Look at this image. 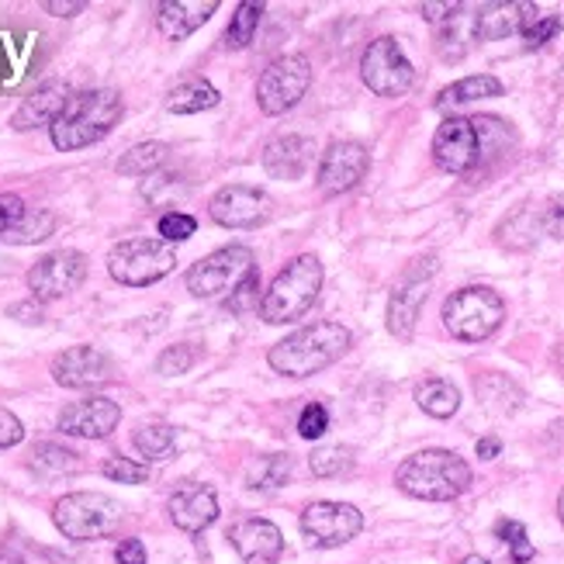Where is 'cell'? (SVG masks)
Listing matches in <instances>:
<instances>
[{
	"instance_id": "cell-1",
	"label": "cell",
	"mask_w": 564,
	"mask_h": 564,
	"mask_svg": "<svg viewBox=\"0 0 564 564\" xmlns=\"http://www.w3.org/2000/svg\"><path fill=\"white\" fill-rule=\"evenodd\" d=\"M350 343L354 336L343 323H315V326H305L299 333L284 336L278 347H271L267 364L284 378H312L347 354Z\"/></svg>"
},
{
	"instance_id": "cell-2",
	"label": "cell",
	"mask_w": 564,
	"mask_h": 564,
	"mask_svg": "<svg viewBox=\"0 0 564 564\" xmlns=\"http://www.w3.org/2000/svg\"><path fill=\"white\" fill-rule=\"evenodd\" d=\"M471 464L454 451H420L399 464L395 485L423 502H451L471 488Z\"/></svg>"
},
{
	"instance_id": "cell-3",
	"label": "cell",
	"mask_w": 564,
	"mask_h": 564,
	"mask_svg": "<svg viewBox=\"0 0 564 564\" xmlns=\"http://www.w3.org/2000/svg\"><path fill=\"white\" fill-rule=\"evenodd\" d=\"M126 115V105H121V94L118 90H84V94H73V101L66 105V111L53 121V145L63 153L73 150H84V145L101 142L118 121Z\"/></svg>"
},
{
	"instance_id": "cell-4",
	"label": "cell",
	"mask_w": 564,
	"mask_h": 564,
	"mask_svg": "<svg viewBox=\"0 0 564 564\" xmlns=\"http://www.w3.org/2000/svg\"><path fill=\"white\" fill-rule=\"evenodd\" d=\"M323 260L315 253H302L294 257L284 271L267 284V291L260 294V315L263 323L271 326H284V323H294V318H302L315 299L318 291H323Z\"/></svg>"
},
{
	"instance_id": "cell-5",
	"label": "cell",
	"mask_w": 564,
	"mask_h": 564,
	"mask_svg": "<svg viewBox=\"0 0 564 564\" xmlns=\"http://www.w3.org/2000/svg\"><path fill=\"white\" fill-rule=\"evenodd\" d=\"M121 520L126 509L105 492H69L53 506V523L69 541H101L121 527Z\"/></svg>"
},
{
	"instance_id": "cell-6",
	"label": "cell",
	"mask_w": 564,
	"mask_h": 564,
	"mask_svg": "<svg viewBox=\"0 0 564 564\" xmlns=\"http://www.w3.org/2000/svg\"><path fill=\"white\" fill-rule=\"evenodd\" d=\"M174 267H177L174 247L163 239H150V236L121 239L108 253V274L126 288H150V284L163 281Z\"/></svg>"
},
{
	"instance_id": "cell-7",
	"label": "cell",
	"mask_w": 564,
	"mask_h": 564,
	"mask_svg": "<svg viewBox=\"0 0 564 564\" xmlns=\"http://www.w3.org/2000/svg\"><path fill=\"white\" fill-rule=\"evenodd\" d=\"M506 318L502 299L485 284L460 288L444 302V326L464 343H481L492 336Z\"/></svg>"
},
{
	"instance_id": "cell-8",
	"label": "cell",
	"mask_w": 564,
	"mask_h": 564,
	"mask_svg": "<svg viewBox=\"0 0 564 564\" xmlns=\"http://www.w3.org/2000/svg\"><path fill=\"white\" fill-rule=\"evenodd\" d=\"M253 274V253L236 242V247H223L194 263L187 271V291L194 299H223V294H236Z\"/></svg>"
},
{
	"instance_id": "cell-9",
	"label": "cell",
	"mask_w": 564,
	"mask_h": 564,
	"mask_svg": "<svg viewBox=\"0 0 564 564\" xmlns=\"http://www.w3.org/2000/svg\"><path fill=\"white\" fill-rule=\"evenodd\" d=\"M312 84V63L302 53L278 56L257 80V101L267 115H284L302 101Z\"/></svg>"
},
{
	"instance_id": "cell-10",
	"label": "cell",
	"mask_w": 564,
	"mask_h": 564,
	"mask_svg": "<svg viewBox=\"0 0 564 564\" xmlns=\"http://www.w3.org/2000/svg\"><path fill=\"white\" fill-rule=\"evenodd\" d=\"M360 77L367 90H375L378 97H402L412 87V63L405 59L399 39L381 35L367 45L360 59Z\"/></svg>"
},
{
	"instance_id": "cell-11",
	"label": "cell",
	"mask_w": 564,
	"mask_h": 564,
	"mask_svg": "<svg viewBox=\"0 0 564 564\" xmlns=\"http://www.w3.org/2000/svg\"><path fill=\"white\" fill-rule=\"evenodd\" d=\"M87 281V257L80 250H56L45 253L29 271V291L35 302L66 299Z\"/></svg>"
},
{
	"instance_id": "cell-12",
	"label": "cell",
	"mask_w": 564,
	"mask_h": 564,
	"mask_svg": "<svg viewBox=\"0 0 564 564\" xmlns=\"http://www.w3.org/2000/svg\"><path fill=\"white\" fill-rule=\"evenodd\" d=\"M433 274H436V260L426 257L415 267H409L405 278L395 284L388 299V329L395 339H409L412 329H415V318H420V308L430 294V284H433Z\"/></svg>"
},
{
	"instance_id": "cell-13",
	"label": "cell",
	"mask_w": 564,
	"mask_h": 564,
	"mask_svg": "<svg viewBox=\"0 0 564 564\" xmlns=\"http://www.w3.org/2000/svg\"><path fill=\"white\" fill-rule=\"evenodd\" d=\"M364 530L360 509L350 502H312L302 512V533L312 547H343Z\"/></svg>"
},
{
	"instance_id": "cell-14",
	"label": "cell",
	"mask_w": 564,
	"mask_h": 564,
	"mask_svg": "<svg viewBox=\"0 0 564 564\" xmlns=\"http://www.w3.org/2000/svg\"><path fill=\"white\" fill-rule=\"evenodd\" d=\"M433 160L447 174H471L481 163V139L471 118H447L433 135Z\"/></svg>"
},
{
	"instance_id": "cell-15",
	"label": "cell",
	"mask_w": 564,
	"mask_h": 564,
	"mask_svg": "<svg viewBox=\"0 0 564 564\" xmlns=\"http://www.w3.org/2000/svg\"><path fill=\"white\" fill-rule=\"evenodd\" d=\"M212 223L226 229H257L271 218V198L267 191L250 184H229L212 198Z\"/></svg>"
},
{
	"instance_id": "cell-16",
	"label": "cell",
	"mask_w": 564,
	"mask_h": 564,
	"mask_svg": "<svg viewBox=\"0 0 564 564\" xmlns=\"http://www.w3.org/2000/svg\"><path fill=\"white\" fill-rule=\"evenodd\" d=\"M367 150L354 139H336L326 145L323 160H318V191L323 194H347L357 187L367 174Z\"/></svg>"
},
{
	"instance_id": "cell-17",
	"label": "cell",
	"mask_w": 564,
	"mask_h": 564,
	"mask_svg": "<svg viewBox=\"0 0 564 564\" xmlns=\"http://www.w3.org/2000/svg\"><path fill=\"white\" fill-rule=\"evenodd\" d=\"M118 423H121V409L105 395H87L80 402H69L59 412V430L80 440H105Z\"/></svg>"
},
{
	"instance_id": "cell-18",
	"label": "cell",
	"mask_w": 564,
	"mask_h": 564,
	"mask_svg": "<svg viewBox=\"0 0 564 564\" xmlns=\"http://www.w3.org/2000/svg\"><path fill=\"white\" fill-rule=\"evenodd\" d=\"M229 541L242 564H278L284 554V536L271 520H239L229 527Z\"/></svg>"
},
{
	"instance_id": "cell-19",
	"label": "cell",
	"mask_w": 564,
	"mask_h": 564,
	"mask_svg": "<svg viewBox=\"0 0 564 564\" xmlns=\"http://www.w3.org/2000/svg\"><path fill=\"white\" fill-rule=\"evenodd\" d=\"M53 381L63 388H97L111 381V360L97 347H69L53 360Z\"/></svg>"
},
{
	"instance_id": "cell-20",
	"label": "cell",
	"mask_w": 564,
	"mask_h": 564,
	"mask_svg": "<svg viewBox=\"0 0 564 564\" xmlns=\"http://www.w3.org/2000/svg\"><path fill=\"white\" fill-rule=\"evenodd\" d=\"M170 520L184 533H205L218 520V499L208 485L184 481L174 496H170Z\"/></svg>"
},
{
	"instance_id": "cell-21",
	"label": "cell",
	"mask_w": 564,
	"mask_h": 564,
	"mask_svg": "<svg viewBox=\"0 0 564 564\" xmlns=\"http://www.w3.org/2000/svg\"><path fill=\"white\" fill-rule=\"evenodd\" d=\"M69 101H73L69 84L66 80H48V84H42L39 90H32L29 97H24L21 108L11 118V126L18 132H29V129H39V126L53 129V121L66 111Z\"/></svg>"
},
{
	"instance_id": "cell-22",
	"label": "cell",
	"mask_w": 564,
	"mask_h": 564,
	"mask_svg": "<svg viewBox=\"0 0 564 564\" xmlns=\"http://www.w3.org/2000/svg\"><path fill=\"white\" fill-rule=\"evenodd\" d=\"M218 11V0H163L156 4V29L163 39L181 42Z\"/></svg>"
},
{
	"instance_id": "cell-23",
	"label": "cell",
	"mask_w": 564,
	"mask_h": 564,
	"mask_svg": "<svg viewBox=\"0 0 564 564\" xmlns=\"http://www.w3.org/2000/svg\"><path fill=\"white\" fill-rule=\"evenodd\" d=\"M536 18H541L536 4H488L481 8V14H475V35L481 42L509 39L517 32L523 35Z\"/></svg>"
},
{
	"instance_id": "cell-24",
	"label": "cell",
	"mask_w": 564,
	"mask_h": 564,
	"mask_svg": "<svg viewBox=\"0 0 564 564\" xmlns=\"http://www.w3.org/2000/svg\"><path fill=\"white\" fill-rule=\"evenodd\" d=\"M305 163H308V142L299 135H281L274 142H267L263 150L267 174L278 181H299L305 174Z\"/></svg>"
},
{
	"instance_id": "cell-25",
	"label": "cell",
	"mask_w": 564,
	"mask_h": 564,
	"mask_svg": "<svg viewBox=\"0 0 564 564\" xmlns=\"http://www.w3.org/2000/svg\"><path fill=\"white\" fill-rule=\"evenodd\" d=\"M499 94H502L499 77H488V73H475V77H464V80H457V84L440 90L436 108L440 111H451V108L471 105V101H485V97H499Z\"/></svg>"
},
{
	"instance_id": "cell-26",
	"label": "cell",
	"mask_w": 564,
	"mask_h": 564,
	"mask_svg": "<svg viewBox=\"0 0 564 564\" xmlns=\"http://www.w3.org/2000/svg\"><path fill=\"white\" fill-rule=\"evenodd\" d=\"M215 105H218V90L202 77H191L166 94V111L174 115H202Z\"/></svg>"
},
{
	"instance_id": "cell-27",
	"label": "cell",
	"mask_w": 564,
	"mask_h": 564,
	"mask_svg": "<svg viewBox=\"0 0 564 564\" xmlns=\"http://www.w3.org/2000/svg\"><path fill=\"white\" fill-rule=\"evenodd\" d=\"M415 402H420V409L426 415H433V420H451V415L460 409V391H457V384H451L444 378H430L415 388Z\"/></svg>"
},
{
	"instance_id": "cell-28",
	"label": "cell",
	"mask_w": 564,
	"mask_h": 564,
	"mask_svg": "<svg viewBox=\"0 0 564 564\" xmlns=\"http://www.w3.org/2000/svg\"><path fill=\"white\" fill-rule=\"evenodd\" d=\"M166 156H170L166 142H139V145H132V150L118 160V174H126V177H150V174H156V170L166 163Z\"/></svg>"
},
{
	"instance_id": "cell-29",
	"label": "cell",
	"mask_w": 564,
	"mask_h": 564,
	"mask_svg": "<svg viewBox=\"0 0 564 564\" xmlns=\"http://www.w3.org/2000/svg\"><path fill=\"white\" fill-rule=\"evenodd\" d=\"M132 444L145 460H166L177 447V430L170 423H142L132 436Z\"/></svg>"
},
{
	"instance_id": "cell-30",
	"label": "cell",
	"mask_w": 564,
	"mask_h": 564,
	"mask_svg": "<svg viewBox=\"0 0 564 564\" xmlns=\"http://www.w3.org/2000/svg\"><path fill=\"white\" fill-rule=\"evenodd\" d=\"M471 35H475V21H471L468 14H464V8H460L451 21H444V29H440L436 53L444 56L447 63H457L464 53H468ZM475 39H478V35H475Z\"/></svg>"
},
{
	"instance_id": "cell-31",
	"label": "cell",
	"mask_w": 564,
	"mask_h": 564,
	"mask_svg": "<svg viewBox=\"0 0 564 564\" xmlns=\"http://www.w3.org/2000/svg\"><path fill=\"white\" fill-rule=\"evenodd\" d=\"M56 229V215L53 212H24L21 223L4 236L8 242H18V247H32V242L48 239Z\"/></svg>"
},
{
	"instance_id": "cell-32",
	"label": "cell",
	"mask_w": 564,
	"mask_h": 564,
	"mask_svg": "<svg viewBox=\"0 0 564 564\" xmlns=\"http://www.w3.org/2000/svg\"><path fill=\"white\" fill-rule=\"evenodd\" d=\"M291 475H294V464L288 454L260 457L250 468V488H281V485H288Z\"/></svg>"
},
{
	"instance_id": "cell-33",
	"label": "cell",
	"mask_w": 564,
	"mask_h": 564,
	"mask_svg": "<svg viewBox=\"0 0 564 564\" xmlns=\"http://www.w3.org/2000/svg\"><path fill=\"white\" fill-rule=\"evenodd\" d=\"M32 468L42 475H69L80 468V460H77V454L59 444H39L32 454Z\"/></svg>"
},
{
	"instance_id": "cell-34",
	"label": "cell",
	"mask_w": 564,
	"mask_h": 564,
	"mask_svg": "<svg viewBox=\"0 0 564 564\" xmlns=\"http://www.w3.org/2000/svg\"><path fill=\"white\" fill-rule=\"evenodd\" d=\"M263 18V4H239L232 21H229V32H226V45L229 48H247L253 42V32H257V24Z\"/></svg>"
},
{
	"instance_id": "cell-35",
	"label": "cell",
	"mask_w": 564,
	"mask_h": 564,
	"mask_svg": "<svg viewBox=\"0 0 564 564\" xmlns=\"http://www.w3.org/2000/svg\"><path fill=\"white\" fill-rule=\"evenodd\" d=\"M308 468L318 478H343L354 471V454L347 447H323L308 457Z\"/></svg>"
},
{
	"instance_id": "cell-36",
	"label": "cell",
	"mask_w": 564,
	"mask_h": 564,
	"mask_svg": "<svg viewBox=\"0 0 564 564\" xmlns=\"http://www.w3.org/2000/svg\"><path fill=\"white\" fill-rule=\"evenodd\" d=\"M496 536L509 544V554H512V561H517V564H530L533 561V544H530L523 523H517V520H499L496 523Z\"/></svg>"
},
{
	"instance_id": "cell-37",
	"label": "cell",
	"mask_w": 564,
	"mask_h": 564,
	"mask_svg": "<svg viewBox=\"0 0 564 564\" xmlns=\"http://www.w3.org/2000/svg\"><path fill=\"white\" fill-rule=\"evenodd\" d=\"M101 475L108 481H121V485H142V481H150V468L139 460H129V457H108L101 464Z\"/></svg>"
},
{
	"instance_id": "cell-38",
	"label": "cell",
	"mask_w": 564,
	"mask_h": 564,
	"mask_svg": "<svg viewBox=\"0 0 564 564\" xmlns=\"http://www.w3.org/2000/svg\"><path fill=\"white\" fill-rule=\"evenodd\" d=\"M194 354L187 343H177V347H166L163 354H160V360H156V371L163 375V378H177V375H187L191 367H194Z\"/></svg>"
},
{
	"instance_id": "cell-39",
	"label": "cell",
	"mask_w": 564,
	"mask_h": 564,
	"mask_svg": "<svg viewBox=\"0 0 564 564\" xmlns=\"http://www.w3.org/2000/svg\"><path fill=\"white\" fill-rule=\"evenodd\" d=\"M194 232H198V223H194V218L184 215V212H166L160 218V236H163V242H184Z\"/></svg>"
},
{
	"instance_id": "cell-40",
	"label": "cell",
	"mask_w": 564,
	"mask_h": 564,
	"mask_svg": "<svg viewBox=\"0 0 564 564\" xmlns=\"http://www.w3.org/2000/svg\"><path fill=\"white\" fill-rule=\"evenodd\" d=\"M326 430H329V412H326V405H323V402L305 405L302 415H299V433H302L305 440H318Z\"/></svg>"
},
{
	"instance_id": "cell-41",
	"label": "cell",
	"mask_w": 564,
	"mask_h": 564,
	"mask_svg": "<svg viewBox=\"0 0 564 564\" xmlns=\"http://www.w3.org/2000/svg\"><path fill=\"white\" fill-rule=\"evenodd\" d=\"M541 232L564 239V194H554V198L541 208Z\"/></svg>"
},
{
	"instance_id": "cell-42",
	"label": "cell",
	"mask_w": 564,
	"mask_h": 564,
	"mask_svg": "<svg viewBox=\"0 0 564 564\" xmlns=\"http://www.w3.org/2000/svg\"><path fill=\"white\" fill-rule=\"evenodd\" d=\"M557 29H561V21L554 18V14H541L536 18L530 29L523 32V42L530 45V48H536V45H544V42H551L554 35H557Z\"/></svg>"
},
{
	"instance_id": "cell-43",
	"label": "cell",
	"mask_w": 564,
	"mask_h": 564,
	"mask_svg": "<svg viewBox=\"0 0 564 564\" xmlns=\"http://www.w3.org/2000/svg\"><path fill=\"white\" fill-rule=\"evenodd\" d=\"M24 202L18 198V194H0V236H8L21 218H24Z\"/></svg>"
},
{
	"instance_id": "cell-44",
	"label": "cell",
	"mask_w": 564,
	"mask_h": 564,
	"mask_svg": "<svg viewBox=\"0 0 564 564\" xmlns=\"http://www.w3.org/2000/svg\"><path fill=\"white\" fill-rule=\"evenodd\" d=\"M24 440V426L14 412L8 409H0V451H8V447H18Z\"/></svg>"
},
{
	"instance_id": "cell-45",
	"label": "cell",
	"mask_w": 564,
	"mask_h": 564,
	"mask_svg": "<svg viewBox=\"0 0 564 564\" xmlns=\"http://www.w3.org/2000/svg\"><path fill=\"white\" fill-rule=\"evenodd\" d=\"M115 561H118V564H145V547H142V541H135V536H129V541H121L118 551H115Z\"/></svg>"
},
{
	"instance_id": "cell-46",
	"label": "cell",
	"mask_w": 564,
	"mask_h": 564,
	"mask_svg": "<svg viewBox=\"0 0 564 564\" xmlns=\"http://www.w3.org/2000/svg\"><path fill=\"white\" fill-rule=\"evenodd\" d=\"M42 8L48 14H56V18H73V14H80L87 4H84V0H45Z\"/></svg>"
},
{
	"instance_id": "cell-47",
	"label": "cell",
	"mask_w": 564,
	"mask_h": 564,
	"mask_svg": "<svg viewBox=\"0 0 564 564\" xmlns=\"http://www.w3.org/2000/svg\"><path fill=\"white\" fill-rule=\"evenodd\" d=\"M460 8H464V4H423L420 11H423V18H426V21L444 24V21H451Z\"/></svg>"
},
{
	"instance_id": "cell-48",
	"label": "cell",
	"mask_w": 564,
	"mask_h": 564,
	"mask_svg": "<svg viewBox=\"0 0 564 564\" xmlns=\"http://www.w3.org/2000/svg\"><path fill=\"white\" fill-rule=\"evenodd\" d=\"M253 294H257V274H253V278H250L247 284H242V288H239V291L232 294V299H229V308H232V312H242V308L250 305V299H253Z\"/></svg>"
},
{
	"instance_id": "cell-49",
	"label": "cell",
	"mask_w": 564,
	"mask_h": 564,
	"mask_svg": "<svg viewBox=\"0 0 564 564\" xmlns=\"http://www.w3.org/2000/svg\"><path fill=\"white\" fill-rule=\"evenodd\" d=\"M11 315H14V318H21V323H42V305H39V302L11 305Z\"/></svg>"
},
{
	"instance_id": "cell-50",
	"label": "cell",
	"mask_w": 564,
	"mask_h": 564,
	"mask_svg": "<svg viewBox=\"0 0 564 564\" xmlns=\"http://www.w3.org/2000/svg\"><path fill=\"white\" fill-rule=\"evenodd\" d=\"M499 451H502L499 436H481V440H478V457H481V460H492V457H499Z\"/></svg>"
},
{
	"instance_id": "cell-51",
	"label": "cell",
	"mask_w": 564,
	"mask_h": 564,
	"mask_svg": "<svg viewBox=\"0 0 564 564\" xmlns=\"http://www.w3.org/2000/svg\"><path fill=\"white\" fill-rule=\"evenodd\" d=\"M0 564H24V557H18L11 551H0Z\"/></svg>"
},
{
	"instance_id": "cell-52",
	"label": "cell",
	"mask_w": 564,
	"mask_h": 564,
	"mask_svg": "<svg viewBox=\"0 0 564 564\" xmlns=\"http://www.w3.org/2000/svg\"><path fill=\"white\" fill-rule=\"evenodd\" d=\"M460 564H488V561H485L481 554H471V557H464Z\"/></svg>"
},
{
	"instance_id": "cell-53",
	"label": "cell",
	"mask_w": 564,
	"mask_h": 564,
	"mask_svg": "<svg viewBox=\"0 0 564 564\" xmlns=\"http://www.w3.org/2000/svg\"><path fill=\"white\" fill-rule=\"evenodd\" d=\"M557 517H561V523H564V492H561V499H557Z\"/></svg>"
}]
</instances>
